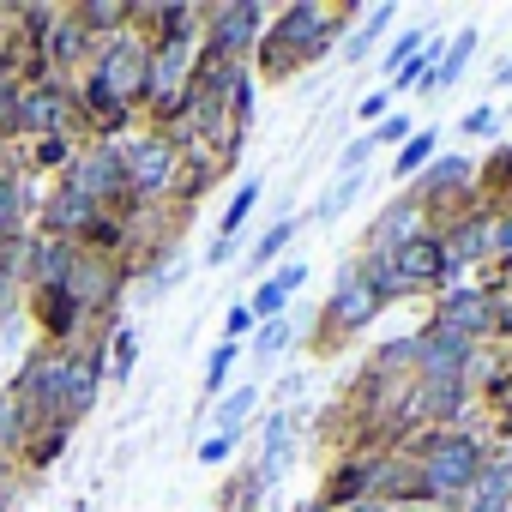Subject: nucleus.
<instances>
[{"label":"nucleus","instance_id":"obj_34","mask_svg":"<svg viewBox=\"0 0 512 512\" xmlns=\"http://www.w3.org/2000/svg\"><path fill=\"white\" fill-rule=\"evenodd\" d=\"M374 157V139H356L350 151H344V175H362V163Z\"/></svg>","mask_w":512,"mask_h":512},{"label":"nucleus","instance_id":"obj_15","mask_svg":"<svg viewBox=\"0 0 512 512\" xmlns=\"http://www.w3.org/2000/svg\"><path fill=\"white\" fill-rule=\"evenodd\" d=\"M512 506V470L506 464H482L476 476V506L470 512H506Z\"/></svg>","mask_w":512,"mask_h":512},{"label":"nucleus","instance_id":"obj_27","mask_svg":"<svg viewBox=\"0 0 512 512\" xmlns=\"http://www.w3.org/2000/svg\"><path fill=\"white\" fill-rule=\"evenodd\" d=\"M464 175H470V163H464V157H440V163L428 169V181H434V187H458Z\"/></svg>","mask_w":512,"mask_h":512},{"label":"nucleus","instance_id":"obj_11","mask_svg":"<svg viewBox=\"0 0 512 512\" xmlns=\"http://www.w3.org/2000/svg\"><path fill=\"white\" fill-rule=\"evenodd\" d=\"M127 175H121V151H91L85 163H79V175L67 181V187H79L85 199H97V193H115Z\"/></svg>","mask_w":512,"mask_h":512},{"label":"nucleus","instance_id":"obj_42","mask_svg":"<svg viewBox=\"0 0 512 512\" xmlns=\"http://www.w3.org/2000/svg\"><path fill=\"white\" fill-rule=\"evenodd\" d=\"M356 512H380V506H356Z\"/></svg>","mask_w":512,"mask_h":512},{"label":"nucleus","instance_id":"obj_3","mask_svg":"<svg viewBox=\"0 0 512 512\" xmlns=\"http://www.w3.org/2000/svg\"><path fill=\"white\" fill-rule=\"evenodd\" d=\"M476 476H482V446L470 434H440L422 458V482L434 494H464V488H476Z\"/></svg>","mask_w":512,"mask_h":512},{"label":"nucleus","instance_id":"obj_21","mask_svg":"<svg viewBox=\"0 0 512 512\" xmlns=\"http://www.w3.org/2000/svg\"><path fill=\"white\" fill-rule=\"evenodd\" d=\"M296 229H302L296 217H284V223H272V229L260 235V247H253V253H247V266H266V260H272V253H278V247H284V241H290Z\"/></svg>","mask_w":512,"mask_h":512},{"label":"nucleus","instance_id":"obj_4","mask_svg":"<svg viewBox=\"0 0 512 512\" xmlns=\"http://www.w3.org/2000/svg\"><path fill=\"white\" fill-rule=\"evenodd\" d=\"M139 91H145V49L139 43H115L103 55V67H97V79H91V103L97 109H121Z\"/></svg>","mask_w":512,"mask_h":512},{"label":"nucleus","instance_id":"obj_9","mask_svg":"<svg viewBox=\"0 0 512 512\" xmlns=\"http://www.w3.org/2000/svg\"><path fill=\"white\" fill-rule=\"evenodd\" d=\"M19 127H25V133H61V127H67L61 91H55V85H31V91L19 97Z\"/></svg>","mask_w":512,"mask_h":512},{"label":"nucleus","instance_id":"obj_41","mask_svg":"<svg viewBox=\"0 0 512 512\" xmlns=\"http://www.w3.org/2000/svg\"><path fill=\"white\" fill-rule=\"evenodd\" d=\"M494 85H512V61H506V67H500V73H494Z\"/></svg>","mask_w":512,"mask_h":512},{"label":"nucleus","instance_id":"obj_38","mask_svg":"<svg viewBox=\"0 0 512 512\" xmlns=\"http://www.w3.org/2000/svg\"><path fill=\"white\" fill-rule=\"evenodd\" d=\"M229 446H235V440H229V434H211V440H205V446H199V458H205V464H217V458H223V452H229Z\"/></svg>","mask_w":512,"mask_h":512},{"label":"nucleus","instance_id":"obj_6","mask_svg":"<svg viewBox=\"0 0 512 512\" xmlns=\"http://www.w3.org/2000/svg\"><path fill=\"white\" fill-rule=\"evenodd\" d=\"M416 362H422V374H428V380L452 386V380L464 374V362H470V338H458V332H440V326H428V332L416 338Z\"/></svg>","mask_w":512,"mask_h":512},{"label":"nucleus","instance_id":"obj_29","mask_svg":"<svg viewBox=\"0 0 512 512\" xmlns=\"http://www.w3.org/2000/svg\"><path fill=\"white\" fill-rule=\"evenodd\" d=\"M416 55H422V31H404V37L392 43V73H398V67H410Z\"/></svg>","mask_w":512,"mask_h":512},{"label":"nucleus","instance_id":"obj_40","mask_svg":"<svg viewBox=\"0 0 512 512\" xmlns=\"http://www.w3.org/2000/svg\"><path fill=\"white\" fill-rule=\"evenodd\" d=\"M494 247H512V223H500V229H494Z\"/></svg>","mask_w":512,"mask_h":512},{"label":"nucleus","instance_id":"obj_18","mask_svg":"<svg viewBox=\"0 0 512 512\" xmlns=\"http://www.w3.org/2000/svg\"><path fill=\"white\" fill-rule=\"evenodd\" d=\"M253 404H260V392H253V386H241V392H229V398L217 404V428H223V434L235 440V434H241V422L253 416Z\"/></svg>","mask_w":512,"mask_h":512},{"label":"nucleus","instance_id":"obj_8","mask_svg":"<svg viewBox=\"0 0 512 512\" xmlns=\"http://www.w3.org/2000/svg\"><path fill=\"white\" fill-rule=\"evenodd\" d=\"M488 320H494V296H482V290H458V296H446L440 314H434V326H440V332H458V338L482 332Z\"/></svg>","mask_w":512,"mask_h":512},{"label":"nucleus","instance_id":"obj_2","mask_svg":"<svg viewBox=\"0 0 512 512\" xmlns=\"http://www.w3.org/2000/svg\"><path fill=\"white\" fill-rule=\"evenodd\" d=\"M91 392H97V368L91 362H43L31 374V398L43 404V416H79L91 410Z\"/></svg>","mask_w":512,"mask_h":512},{"label":"nucleus","instance_id":"obj_35","mask_svg":"<svg viewBox=\"0 0 512 512\" xmlns=\"http://www.w3.org/2000/svg\"><path fill=\"white\" fill-rule=\"evenodd\" d=\"M25 416H19V398H0V434H19Z\"/></svg>","mask_w":512,"mask_h":512},{"label":"nucleus","instance_id":"obj_43","mask_svg":"<svg viewBox=\"0 0 512 512\" xmlns=\"http://www.w3.org/2000/svg\"><path fill=\"white\" fill-rule=\"evenodd\" d=\"M392 512H416V506H392Z\"/></svg>","mask_w":512,"mask_h":512},{"label":"nucleus","instance_id":"obj_1","mask_svg":"<svg viewBox=\"0 0 512 512\" xmlns=\"http://www.w3.org/2000/svg\"><path fill=\"white\" fill-rule=\"evenodd\" d=\"M386 296H404V284L392 278V266H344L338 290H332V320L356 332V326H368L380 314Z\"/></svg>","mask_w":512,"mask_h":512},{"label":"nucleus","instance_id":"obj_33","mask_svg":"<svg viewBox=\"0 0 512 512\" xmlns=\"http://www.w3.org/2000/svg\"><path fill=\"white\" fill-rule=\"evenodd\" d=\"M368 139H374V145H398V139H410V121H404V115H392V121H386V127H374Z\"/></svg>","mask_w":512,"mask_h":512},{"label":"nucleus","instance_id":"obj_28","mask_svg":"<svg viewBox=\"0 0 512 512\" xmlns=\"http://www.w3.org/2000/svg\"><path fill=\"white\" fill-rule=\"evenodd\" d=\"M229 368H235V344H223V350L211 356V368H205V392H223V380H229Z\"/></svg>","mask_w":512,"mask_h":512},{"label":"nucleus","instance_id":"obj_36","mask_svg":"<svg viewBox=\"0 0 512 512\" xmlns=\"http://www.w3.org/2000/svg\"><path fill=\"white\" fill-rule=\"evenodd\" d=\"M85 19H91V25H121L127 7H85Z\"/></svg>","mask_w":512,"mask_h":512},{"label":"nucleus","instance_id":"obj_37","mask_svg":"<svg viewBox=\"0 0 512 512\" xmlns=\"http://www.w3.org/2000/svg\"><path fill=\"white\" fill-rule=\"evenodd\" d=\"M302 278H308V266H284V272H278V278H272V284H278V290H284V296H290V290H302Z\"/></svg>","mask_w":512,"mask_h":512},{"label":"nucleus","instance_id":"obj_23","mask_svg":"<svg viewBox=\"0 0 512 512\" xmlns=\"http://www.w3.org/2000/svg\"><path fill=\"white\" fill-rule=\"evenodd\" d=\"M37 272H43L49 284H67V278H73V253H67V247H43V253H37Z\"/></svg>","mask_w":512,"mask_h":512},{"label":"nucleus","instance_id":"obj_44","mask_svg":"<svg viewBox=\"0 0 512 512\" xmlns=\"http://www.w3.org/2000/svg\"><path fill=\"white\" fill-rule=\"evenodd\" d=\"M506 470H512V452H506Z\"/></svg>","mask_w":512,"mask_h":512},{"label":"nucleus","instance_id":"obj_17","mask_svg":"<svg viewBox=\"0 0 512 512\" xmlns=\"http://www.w3.org/2000/svg\"><path fill=\"white\" fill-rule=\"evenodd\" d=\"M470 55H476V31H458V37H452V49H446V55H440V67H434V85H440V91H446V85H458V73L470 67Z\"/></svg>","mask_w":512,"mask_h":512},{"label":"nucleus","instance_id":"obj_16","mask_svg":"<svg viewBox=\"0 0 512 512\" xmlns=\"http://www.w3.org/2000/svg\"><path fill=\"white\" fill-rule=\"evenodd\" d=\"M290 416H272L266 422V464H260V482H278L284 470H290Z\"/></svg>","mask_w":512,"mask_h":512},{"label":"nucleus","instance_id":"obj_32","mask_svg":"<svg viewBox=\"0 0 512 512\" xmlns=\"http://www.w3.org/2000/svg\"><path fill=\"white\" fill-rule=\"evenodd\" d=\"M133 350H139V338H133V332H115V380H127V368H133Z\"/></svg>","mask_w":512,"mask_h":512},{"label":"nucleus","instance_id":"obj_5","mask_svg":"<svg viewBox=\"0 0 512 512\" xmlns=\"http://www.w3.org/2000/svg\"><path fill=\"white\" fill-rule=\"evenodd\" d=\"M121 175H127V187H139V193H163L169 175H175V145H169V139H139V145H127V151H121Z\"/></svg>","mask_w":512,"mask_h":512},{"label":"nucleus","instance_id":"obj_30","mask_svg":"<svg viewBox=\"0 0 512 512\" xmlns=\"http://www.w3.org/2000/svg\"><path fill=\"white\" fill-rule=\"evenodd\" d=\"M458 127H464V133H488V139H494V127H500V115H494V109L482 103V109H470V115H464Z\"/></svg>","mask_w":512,"mask_h":512},{"label":"nucleus","instance_id":"obj_19","mask_svg":"<svg viewBox=\"0 0 512 512\" xmlns=\"http://www.w3.org/2000/svg\"><path fill=\"white\" fill-rule=\"evenodd\" d=\"M386 25H392V7H368V25H362V31H356L350 43H344V55H350V61H362V55L374 49V37H380Z\"/></svg>","mask_w":512,"mask_h":512},{"label":"nucleus","instance_id":"obj_39","mask_svg":"<svg viewBox=\"0 0 512 512\" xmlns=\"http://www.w3.org/2000/svg\"><path fill=\"white\" fill-rule=\"evenodd\" d=\"M380 115H386V91H374V97L362 103V121H380Z\"/></svg>","mask_w":512,"mask_h":512},{"label":"nucleus","instance_id":"obj_25","mask_svg":"<svg viewBox=\"0 0 512 512\" xmlns=\"http://www.w3.org/2000/svg\"><path fill=\"white\" fill-rule=\"evenodd\" d=\"M13 223H19V181L0 175V241L13 235Z\"/></svg>","mask_w":512,"mask_h":512},{"label":"nucleus","instance_id":"obj_22","mask_svg":"<svg viewBox=\"0 0 512 512\" xmlns=\"http://www.w3.org/2000/svg\"><path fill=\"white\" fill-rule=\"evenodd\" d=\"M428 157H434V133H416V139H404V151H398V163H392V169H398V175H416Z\"/></svg>","mask_w":512,"mask_h":512},{"label":"nucleus","instance_id":"obj_7","mask_svg":"<svg viewBox=\"0 0 512 512\" xmlns=\"http://www.w3.org/2000/svg\"><path fill=\"white\" fill-rule=\"evenodd\" d=\"M452 266H446V247L434 241V235H416V241H404L398 253H392V278L404 284V290H416V284H440Z\"/></svg>","mask_w":512,"mask_h":512},{"label":"nucleus","instance_id":"obj_10","mask_svg":"<svg viewBox=\"0 0 512 512\" xmlns=\"http://www.w3.org/2000/svg\"><path fill=\"white\" fill-rule=\"evenodd\" d=\"M278 43H290V49H326V7H314V0H302V7H290L284 13V25H278Z\"/></svg>","mask_w":512,"mask_h":512},{"label":"nucleus","instance_id":"obj_26","mask_svg":"<svg viewBox=\"0 0 512 512\" xmlns=\"http://www.w3.org/2000/svg\"><path fill=\"white\" fill-rule=\"evenodd\" d=\"M284 338H290V320H266V332L253 338V356H260V362H266V356H278V350H284Z\"/></svg>","mask_w":512,"mask_h":512},{"label":"nucleus","instance_id":"obj_20","mask_svg":"<svg viewBox=\"0 0 512 512\" xmlns=\"http://www.w3.org/2000/svg\"><path fill=\"white\" fill-rule=\"evenodd\" d=\"M253 205H260V181H247V187L229 199V211H223V223H217V229H223V241H229V235L247 223V211H253Z\"/></svg>","mask_w":512,"mask_h":512},{"label":"nucleus","instance_id":"obj_13","mask_svg":"<svg viewBox=\"0 0 512 512\" xmlns=\"http://www.w3.org/2000/svg\"><path fill=\"white\" fill-rule=\"evenodd\" d=\"M253 37H260V7H223L217 13V49L223 55H241Z\"/></svg>","mask_w":512,"mask_h":512},{"label":"nucleus","instance_id":"obj_31","mask_svg":"<svg viewBox=\"0 0 512 512\" xmlns=\"http://www.w3.org/2000/svg\"><path fill=\"white\" fill-rule=\"evenodd\" d=\"M223 332H229V344H235V338H247V332H253V308H247V302H235V308H229V320H223Z\"/></svg>","mask_w":512,"mask_h":512},{"label":"nucleus","instance_id":"obj_14","mask_svg":"<svg viewBox=\"0 0 512 512\" xmlns=\"http://www.w3.org/2000/svg\"><path fill=\"white\" fill-rule=\"evenodd\" d=\"M49 223H55V229H91V223H97V199H85L79 187H61V193L49 199Z\"/></svg>","mask_w":512,"mask_h":512},{"label":"nucleus","instance_id":"obj_24","mask_svg":"<svg viewBox=\"0 0 512 512\" xmlns=\"http://www.w3.org/2000/svg\"><path fill=\"white\" fill-rule=\"evenodd\" d=\"M284 302H290V296H284L278 284H260L247 308H253V320H278V314H284Z\"/></svg>","mask_w":512,"mask_h":512},{"label":"nucleus","instance_id":"obj_12","mask_svg":"<svg viewBox=\"0 0 512 512\" xmlns=\"http://www.w3.org/2000/svg\"><path fill=\"white\" fill-rule=\"evenodd\" d=\"M416 217H422V205H416V199L386 205V211H380V229H374V253H398L404 241H416Z\"/></svg>","mask_w":512,"mask_h":512}]
</instances>
